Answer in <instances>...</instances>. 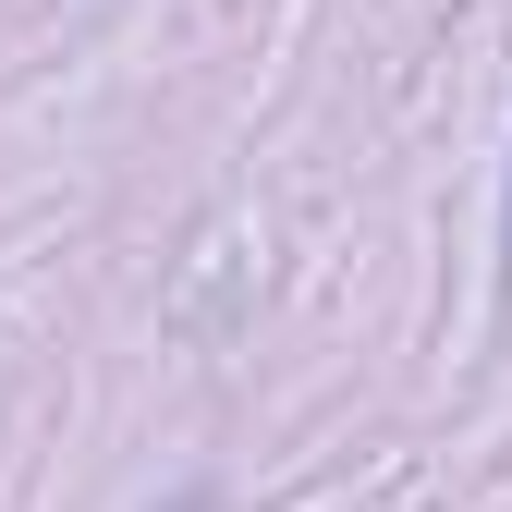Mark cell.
Segmentation results:
<instances>
[{
	"instance_id": "1",
	"label": "cell",
	"mask_w": 512,
	"mask_h": 512,
	"mask_svg": "<svg viewBox=\"0 0 512 512\" xmlns=\"http://www.w3.org/2000/svg\"><path fill=\"white\" fill-rule=\"evenodd\" d=\"M500 281H512V220H500Z\"/></svg>"
}]
</instances>
